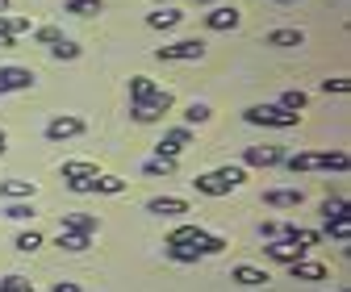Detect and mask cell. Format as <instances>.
<instances>
[{
	"label": "cell",
	"mask_w": 351,
	"mask_h": 292,
	"mask_svg": "<svg viewBox=\"0 0 351 292\" xmlns=\"http://www.w3.org/2000/svg\"><path fill=\"white\" fill-rule=\"evenodd\" d=\"M143 176H151V180H171V176H176V159H163V155L147 159V163H143Z\"/></svg>",
	"instance_id": "obj_18"
},
{
	"label": "cell",
	"mask_w": 351,
	"mask_h": 292,
	"mask_svg": "<svg viewBox=\"0 0 351 292\" xmlns=\"http://www.w3.org/2000/svg\"><path fill=\"white\" fill-rule=\"evenodd\" d=\"M322 217H326V222H335V217H347V200H343V196H335V200L326 196V200H322Z\"/></svg>",
	"instance_id": "obj_29"
},
{
	"label": "cell",
	"mask_w": 351,
	"mask_h": 292,
	"mask_svg": "<svg viewBox=\"0 0 351 292\" xmlns=\"http://www.w3.org/2000/svg\"><path fill=\"white\" fill-rule=\"evenodd\" d=\"M180 17H184V13H176V9L167 5V9L147 13V25H151V29H176V25H180Z\"/></svg>",
	"instance_id": "obj_19"
},
{
	"label": "cell",
	"mask_w": 351,
	"mask_h": 292,
	"mask_svg": "<svg viewBox=\"0 0 351 292\" xmlns=\"http://www.w3.org/2000/svg\"><path fill=\"white\" fill-rule=\"evenodd\" d=\"M59 230H71V234H88V238H93L101 230V217H93V213H59Z\"/></svg>",
	"instance_id": "obj_11"
},
{
	"label": "cell",
	"mask_w": 351,
	"mask_h": 292,
	"mask_svg": "<svg viewBox=\"0 0 351 292\" xmlns=\"http://www.w3.org/2000/svg\"><path fill=\"white\" fill-rule=\"evenodd\" d=\"M322 92H326V96H330V92H335V96H347V92H351V79H347V75H335V79H322Z\"/></svg>",
	"instance_id": "obj_32"
},
{
	"label": "cell",
	"mask_w": 351,
	"mask_h": 292,
	"mask_svg": "<svg viewBox=\"0 0 351 292\" xmlns=\"http://www.w3.org/2000/svg\"><path fill=\"white\" fill-rule=\"evenodd\" d=\"M301 200H305L301 188H268L263 192V204H272V209H297Z\"/></svg>",
	"instance_id": "obj_13"
},
{
	"label": "cell",
	"mask_w": 351,
	"mask_h": 292,
	"mask_svg": "<svg viewBox=\"0 0 351 292\" xmlns=\"http://www.w3.org/2000/svg\"><path fill=\"white\" fill-rule=\"evenodd\" d=\"M289 271H293V280H301V284L326 280V263H310V259H297V263H289Z\"/></svg>",
	"instance_id": "obj_16"
},
{
	"label": "cell",
	"mask_w": 351,
	"mask_h": 292,
	"mask_svg": "<svg viewBox=\"0 0 351 292\" xmlns=\"http://www.w3.org/2000/svg\"><path fill=\"white\" fill-rule=\"evenodd\" d=\"M259 238H263V242H272V238H280V226H276V222H263V226H259Z\"/></svg>",
	"instance_id": "obj_39"
},
{
	"label": "cell",
	"mask_w": 351,
	"mask_h": 292,
	"mask_svg": "<svg viewBox=\"0 0 351 292\" xmlns=\"http://www.w3.org/2000/svg\"><path fill=\"white\" fill-rule=\"evenodd\" d=\"M0 155H5V130H0Z\"/></svg>",
	"instance_id": "obj_45"
},
{
	"label": "cell",
	"mask_w": 351,
	"mask_h": 292,
	"mask_svg": "<svg viewBox=\"0 0 351 292\" xmlns=\"http://www.w3.org/2000/svg\"><path fill=\"white\" fill-rule=\"evenodd\" d=\"M88 176H97V163H84V159L63 163V180H88Z\"/></svg>",
	"instance_id": "obj_23"
},
{
	"label": "cell",
	"mask_w": 351,
	"mask_h": 292,
	"mask_svg": "<svg viewBox=\"0 0 351 292\" xmlns=\"http://www.w3.org/2000/svg\"><path fill=\"white\" fill-rule=\"evenodd\" d=\"M51 55H55V59H80V47H75L71 38H59L55 47H51Z\"/></svg>",
	"instance_id": "obj_34"
},
{
	"label": "cell",
	"mask_w": 351,
	"mask_h": 292,
	"mask_svg": "<svg viewBox=\"0 0 351 292\" xmlns=\"http://www.w3.org/2000/svg\"><path fill=\"white\" fill-rule=\"evenodd\" d=\"M0 288H5V292H38L29 280H21V276H5V280H0Z\"/></svg>",
	"instance_id": "obj_37"
},
{
	"label": "cell",
	"mask_w": 351,
	"mask_h": 292,
	"mask_svg": "<svg viewBox=\"0 0 351 292\" xmlns=\"http://www.w3.org/2000/svg\"><path fill=\"white\" fill-rule=\"evenodd\" d=\"M243 180H247V172H243V167L226 163V167H217V172H205V176H197V180H193V188H197L201 196H226V192H234Z\"/></svg>",
	"instance_id": "obj_1"
},
{
	"label": "cell",
	"mask_w": 351,
	"mask_h": 292,
	"mask_svg": "<svg viewBox=\"0 0 351 292\" xmlns=\"http://www.w3.org/2000/svg\"><path fill=\"white\" fill-rule=\"evenodd\" d=\"M305 101H310V96H305L301 88H289V92L280 96V109H289V113H301V109H305Z\"/></svg>",
	"instance_id": "obj_28"
},
{
	"label": "cell",
	"mask_w": 351,
	"mask_h": 292,
	"mask_svg": "<svg viewBox=\"0 0 351 292\" xmlns=\"http://www.w3.org/2000/svg\"><path fill=\"white\" fill-rule=\"evenodd\" d=\"M239 21H243V13L239 9H226V5H217L213 13H205V25L209 29H239Z\"/></svg>",
	"instance_id": "obj_15"
},
{
	"label": "cell",
	"mask_w": 351,
	"mask_h": 292,
	"mask_svg": "<svg viewBox=\"0 0 351 292\" xmlns=\"http://www.w3.org/2000/svg\"><path fill=\"white\" fill-rule=\"evenodd\" d=\"M201 234H205L201 226H180V230H171V234H167V242H197Z\"/></svg>",
	"instance_id": "obj_36"
},
{
	"label": "cell",
	"mask_w": 351,
	"mask_h": 292,
	"mask_svg": "<svg viewBox=\"0 0 351 292\" xmlns=\"http://www.w3.org/2000/svg\"><path fill=\"white\" fill-rule=\"evenodd\" d=\"M163 5H171V0H159V9H163Z\"/></svg>",
	"instance_id": "obj_47"
},
{
	"label": "cell",
	"mask_w": 351,
	"mask_h": 292,
	"mask_svg": "<svg viewBox=\"0 0 351 292\" xmlns=\"http://www.w3.org/2000/svg\"><path fill=\"white\" fill-rule=\"evenodd\" d=\"M243 117H247L251 125H272V130H293V125L301 121V113H289V109H280V105H251Z\"/></svg>",
	"instance_id": "obj_3"
},
{
	"label": "cell",
	"mask_w": 351,
	"mask_h": 292,
	"mask_svg": "<svg viewBox=\"0 0 351 292\" xmlns=\"http://www.w3.org/2000/svg\"><path fill=\"white\" fill-rule=\"evenodd\" d=\"M13 47V38H5V34H0V51H9Z\"/></svg>",
	"instance_id": "obj_42"
},
{
	"label": "cell",
	"mask_w": 351,
	"mask_h": 292,
	"mask_svg": "<svg viewBox=\"0 0 351 292\" xmlns=\"http://www.w3.org/2000/svg\"><path fill=\"white\" fill-rule=\"evenodd\" d=\"M280 167H289L293 176H301V172H322V150H297V155H285Z\"/></svg>",
	"instance_id": "obj_9"
},
{
	"label": "cell",
	"mask_w": 351,
	"mask_h": 292,
	"mask_svg": "<svg viewBox=\"0 0 351 292\" xmlns=\"http://www.w3.org/2000/svg\"><path fill=\"white\" fill-rule=\"evenodd\" d=\"M67 188L71 192H93V176H88V180H67Z\"/></svg>",
	"instance_id": "obj_40"
},
{
	"label": "cell",
	"mask_w": 351,
	"mask_h": 292,
	"mask_svg": "<svg viewBox=\"0 0 351 292\" xmlns=\"http://www.w3.org/2000/svg\"><path fill=\"white\" fill-rule=\"evenodd\" d=\"M276 5H301V0H276Z\"/></svg>",
	"instance_id": "obj_43"
},
{
	"label": "cell",
	"mask_w": 351,
	"mask_h": 292,
	"mask_svg": "<svg viewBox=\"0 0 351 292\" xmlns=\"http://www.w3.org/2000/svg\"><path fill=\"white\" fill-rule=\"evenodd\" d=\"M13 246H17V250H21V255H34V250H38V246H42V234H38V230H21V234H17V242H13Z\"/></svg>",
	"instance_id": "obj_26"
},
{
	"label": "cell",
	"mask_w": 351,
	"mask_h": 292,
	"mask_svg": "<svg viewBox=\"0 0 351 292\" xmlns=\"http://www.w3.org/2000/svg\"><path fill=\"white\" fill-rule=\"evenodd\" d=\"M5 217H9V222H29V217H34V204H25V200H13V204L5 209Z\"/></svg>",
	"instance_id": "obj_33"
},
{
	"label": "cell",
	"mask_w": 351,
	"mask_h": 292,
	"mask_svg": "<svg viewBox=\"0 0 351 292\" xmlns=\"http://www.w3.org/2000/svg\"><path fill=\"white\" fill-rule=\"evenodd\" d=\"M38 192L34 180H0V196H9V200H29Z\"/></svg>",
	"instance_id": "obj_17"
},
{
	"label": "cell",
	"mask_w": 351,
	"mask_h": 292,
	"mask_svg": "<svg viewBox=\"0 0 351 292\" xmlns=\"http://www.w3.org/2000/svg\"><path fill=\"white\" fill-rule=\"evenodd\" d=\"M130 117H134V121H138V125H151V121H159V117H163V113H155V109H151V105H130Z\"/></svg>",
	"instance_id": "obj_35"
},
{
	"label": "cell",
	"mask_w": 351,
	"mask_h": 292,
	"mask_svg": "<svg viewBox=\"0 0 351 292\" xmlns=\"http://www.w3.org/2000/svg\"><path fill=\"white\" fill-rule=\"evenodd\" d=\"M193 5H217V0H193Z\"/></svg>",
	"instance_id": "obj_44"
},
{
	"label": "cell",
	"mask_w": 351,
	"mask_h": 292,
	"mask_svg": "<svg viewBox=\"0 0 351 292\" xmlns=\"http://www.w3.org/2000/svg\"><path fill=\"white\" fill-rule=\"evenodd\" d=\"M147 213H155V217H184L189 213V200L184 196H155L147 204Z\"/></svg>",
	"instance_id": "obj_12"
},
{
	"label": "cell",
	"mask_w": 351,
	"mask_h": 292,
	"mask_svg": "<svg viewBox=\"0 0 351 292\" xmlns=\"http://www.w3.org/2000/svg\"><path fill=\"white\" fill-rule=\"evenodd\" d=\"M326 234L339 238V242H351V217H335V222H326Z\"/></svg>",
	"instance_id": "obj_31"
},
{
	"label": "cell",
	"mask_w": 351,
	"mask_h": 292,
	"mask_svg": "<svg viewBox=\"0 0 351 292\" xmlns=\"http://www.w3.org/2000/svg\"><path fill=\"white\" fill-rule=\"evenodd\" d=\"M155 59L163 63H201L205 59V42L201 38H184V42H171V47H159Z\"/></svg>",
	"instance_id": "obj_4"
},
{
	"label": "cell",
	"mask_w": 351,
	"mask_h": 292,
	"mask_svg": "<svg viewBox=\"0 0 351 292\" xmlns=\"http://www.w3.org/2000/svg\"><path fill=\"white\" fill-rule=\"evenodd\" d=\"M193 142V125H176V130H167L159 142H155V155H163V159H176L184 146Z\"/></svg>",
	"instance_id": "obj_6"
},
{
	"label": "cell",
	"mask_w": 351,
	"mask_h": 292,
	"mask_svg": "<svg viewBox=\"0 0 351 292\" xmlns=\"http://www.w3.org/2000/svg\"><path fill=\"white\" fill-rule=\"evenodd\" d=\"M34 88V71L29 67H0V96L5 92H25Z\"/></svg>",
	"instance_id": "obj_7"
},
{
	"label": "cell",
	"mask_w": 351,
	"mask_h": 292,
	"mask_svg": "<svg viewBox=\"0 0 351 292\" xmlns=\"http://www.w3.org/2000/svg\"><path fill=\"white\" fill-rule=\"evenodd\" d=\"M209 113H213L209 105H197V101H193V105L184 109V125H205V121H209Z\"/></svg>",
	"instance_id": "obj_30"
},
{
	"label": "cell",
	"mask_w": 351,
	"mask_h": 292,
	"mask_svg": "<svg viewBox=\"0 0 351 292\" xmlns=\"http://www.w3.org/2000/svg\"><path fill=\"white\" fill-rule=\"evenodd\" d=\"M93 192L117 196V192H125V180H121V176H93Z\"/></svg>",
	"instance_id": "obj_24"
},
{
	"label": "cell",
	"mask_w": 351,
	"mask_h": 292,
	"mask_svg": "<svg viewBox=\"0 0 351 292\" xmlns=\"http://www.w3.org/2000/svg\"><path fill=\"white\" fill-rule=\"evenodd\" d=\"M84 130H88V125H84V117H80V113H59V117H51V121H47V138H51V142L80 138Z\"/></svg>",
	"instance_id": "obj_5"
},
{
	"label": "cell",
	"mask_w": 351,
	"mask_h": 292,
	"mask_svg": "<svg viewBox=\"0 0 351 292\" xmlns=\"http://www.w3.org/2000/svg\"><path fill=\"white\" fill-rule=\"evenodd\" d=\"M305 34L301 29H272L268 38H263V47H301Z\"/></svg>",
	"instance_id": "obj_22"
},
{
	"label": "cell",
	"mask_w": 351,
	"mask_h": 292,
	"mask_svg": "<svg viewBox=\"0 0 351 292\" xmlns=\"http://www.w3.org/2000/svg\"><path fill=\"white\" fill-rule=\"evenodd\" d=\"M163 255L171 263H197V259H205L201 250H197V242H163Z\"/></svg>",
	"instance_id": "obj_14"
},
{
	"label": "cell",
	"mask_w": 351,
	"mask_h": 292,
	"mask_svg": "<svg viewBox=\"0 0 351 292\" xmlns=\"http://www.w3.org/2000/svg\"><path fill=\"white\" fill-rule=\"evenodd\" d=\"M0 13H9V0H0Z\"/></svg>",
	"instance_id": "obj_46"
},
{
	"label": "cell",
	"mask_w": 351,
	"mask_h": 292,
	"mask_svg": "<svg viewBox=\"0 0 351 292\" xmlns=\"http://www.w3.org/2000/svg\"><path fill=\"white\" fill-rule=\"evenodd\" d=\"M63 13H71V17H97V13H105V0H67Z\"/></svg>",
	"instance_id": "obj_21"
},
{
	"label": "cell",
	"mask_w": 351,
	"mask_h": 292,
	"mask_svg": "<svg viewBox=\"0 0 351 292\" xmlns=\"http://www.w3.org/2000/svg\"><path fill=\"white\" fill-rule=\"evenodd\" d=\"M230 280H239V284H247V288H259V284H268V271H259V267H251V263H239V267L230 271Z\"/></svg>",
	"instance_id": "obj_20"
},
{
	"label": "cell",
	"mask_w": 351,
	"mask_h": 292,
	"mask_svg": "<svg viewBox=\"0 0 351 292\" xmlns=\"http://www.w3.org/2000/svg\"><path fill=\"white\" fill-rule=\"evenodd\" d=\"M322 172H347V150H322Z\"/></svg>",
	"instance_id": "obj_27"
},
{
	"label": "cell",
	"mask_w": 351,
	"mask_h": 292,
	"mask_svg": "<svg viewBox=\"0 0 351 292\" xmlns=\"http://www.w3.org/2000/svg\"><path fill=\"white\" fill-rule=\"evenodd\" d=\"M280 159H285V146H272V142L243 150V163H251V167H280Z\"/></svg>",
	"instance_id": "obj_8"
},
{
	"label": "cell",
	"mask_w": 351,
	"mask_h": 292,
	"mask_svg": "<svg viewBox=\"0 0 351 292\" xmlns=\"http://www.w3.org/2000/svg\"><path fill=\"white\" fill-rule=\"evenodd\" d=\"M130 105H151L155 113H167L176 105V96L167 88H159L151 75H130Z\"/></svg>",
	"instance_id": "obj_2"
},
{
	"label": "cell",
	"mask_w": 351,
	"mask_h": 292,
	"mask_svg": "<svg viewBox=\"0 0 351 292\" xmlns=\"http://www.w3.org/2000/svg\"><path fill=\"white\" fill-rule=\"evenodd\" d=\"M38 34V42H47V47H55V42L63 38V29H55V25H42V29H34Z\"/></svg>",
	"instance_id": "obj_38"
},
{
	"label": "cell",
	"mask_w": 351,
	"mask_h": 292,
	"mask_svg": "<svg viewBox=\"0 0 351 292\" xmlns=\"http://www.w3.org/2000/svg\"><path fill=\"white\" fill-rule=\"evenodd\" d=\"M59 250H88V234H71V230H59Z\"/></svg>",
	"instance_id": "obj_25"
},
{
	"label": "cell",
	"mask_w": 351,
	"mask_h": 292,
	"mask_svg": "<svg viewBox=\"0 0 351 292\" xmlns=\"http://www.w3.org/2000/svg\"><path fill=\"white\" fill-rule=\"evenodd\" d=\"M51 292H80V284H71V280H59V284H55Z\"/></svg>",
	"instance_id": "obj_41"
},
{
	"label": "cell",
	"mask_w": 351,
	"mask_h": 292,
	"mask_svg": "<svg viewBox=\"0 0 351 292\" xmlns=\"http://www.w3.org/2000/svg\"><path fill=\"white\" fill-rule=\"evenodd\" d=\"M263 255L276 259V263H297V259H305V250L297 242H289V238H272L268 246H263Z\"/></svg>",
	"instance_id": "obj_10"
}]
</instances>
